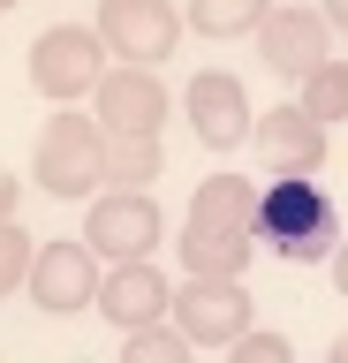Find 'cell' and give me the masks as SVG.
Listing matches in <instances>:
<instances>
[{"label": "cell", "instance_id": "1", "mask_svg": "<svg viewBox=\"0 0 348 363\" xmlns=\"http://www.w3.org/2000/svg\"><path fill=\"white\" fill-rule=\"evenodd\" d=\"M257 235H265L280 257H325V250H333V204H325L310 182H273L265 204H257Z\"/></svg>", "mask_w": 348, "mask_h": 363}, {"label": "cell", "instance_id": "2", "mask_svg": "<svg viewBox=\"0 0 348 363\" xmlns=\"http://www.w3.org/2000/svg\"><path fill=\"white\" fill-rule=\"evenodd\" d=\"M242 363H288V348H280V340H250V348H242Z\"/></svg>", "mask_w": 348, "mask_h": 363}]
</instances>
